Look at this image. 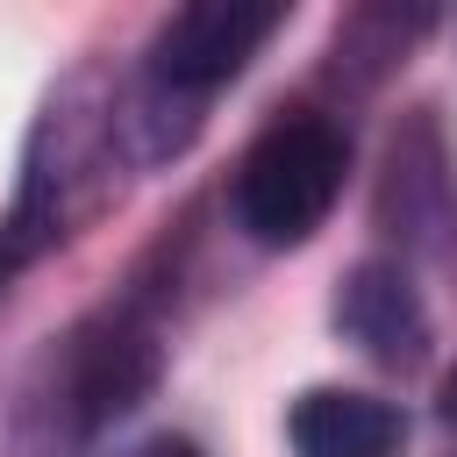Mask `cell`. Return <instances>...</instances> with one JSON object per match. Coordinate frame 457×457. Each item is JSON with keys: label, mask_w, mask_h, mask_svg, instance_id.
Segmentation results:
<instances>
[{"label": "cell", "mask_w": 457, "mask_h": 457, "mask_svg": "<svg viewBox=\"0 0 457 457\" xmlns=\"http://www.w3.org/2000/svg\"><path fill=\"white\" fill-rule=\"evenodd\" d=\"M278 29H286V7H271V0H193V7L164 14L143 50V107L150 114L179 107V121L193 129L200 107L228 79H243V64Z\"/></svg>", "instance_id": "cell-2"}, {"label": "cell", "mask_w": 457, "mask_h": 457, "mask_svg": "<svg viewBox=\"0 0 457 457\" xmlns=\"http://www.w3.org/2000/svg\"><path fill=\"white\" fill-rule=\"evenodd\" d=\"M443 414H450V428H457V378L443 386Z\"/></svg>", "instance_id": "cell-8"}, {"label": "cell", "mask_w": 457, "mask_h": 457, "mask_svg": "<svg viewBox=\"0 0 457 457\" xmlns=\"http://www.w3.org/2000/svg\"><path fill=\"white\" fill-rule=\"evenodd\" d=\"M157 328L136 307H107L93 321H79L57 357H50V421L64 436H100L107 421H121L129 407H143V393L157 386Z\"/></svg>", "instance_id": "cell-3"}, {"label": "cell", "mask_w": 457, "mask_h": 457, "mask_svg": "<svg viewBox=\"0 0 457 457\" xmlns=\"http://www.w3.org/2000/svg\"><path fill=\"white\" fill-rule=\"evenodd\" d=\"M286 436L300 457H393L407 436V414L357 386H314L293 400Z\"/></svg>", "instance_id": "cell-5"}, {"label": "cell", "mask_w": 457, "mask_h": 457, "mask_svg": "<svg viewBox=\"0 0 457 457\" xmlns=\"http://www.w3.org/2000/svg\"><path fill=\"white\" fill-rule=\"evenodd\" d=\"M129 457H207L193 436H150V443H136Z\"/></svg>", "instance_id": "cell-7"}, {"label": "cell", "mask_w": 457, "mask_h": 457, "mask_svg": "<svg viewBox=\"0 0 457 457\" xmlns=\"http://www.w3.org/2000/svg\"><path fill=\"white\" fill-rule=\"evenodd\" d=\"M428 21H436L428 7H407V14H400V7H357V14L336 29V71H350L357 86L378 79L386 64H400V57L414 50V36H421Z\"/></svg>", "instance_id": "cell-6"}, {"label": "cell", "mask_w": 457, "mask_h": 457, "mask_svg": "<svg viewBox=\"0 0 457 457\" xmlns=\"http://www.w3.org/2000/svg\"><path fill=\"white\" fill-rule=\"evenodd\" d=\"M336 328L371 364H386V371H421L428 343H436L428 300H421L414 271L393 264V257H364V264L343 271V286H336Z\"/></svg>", "instance_id": "cell-4"}, {"label": "cell", "mask_w": 457, "mask_h": 457, "mask_svg": "<svg viewBox=\"0 0 457 457\" xmlns=\"http://www.w3.org/2000/svg\"><path fill=\"white\" fill-rule=\"evenodd\" d=\"M343 171H350V136L314 114V107H293L278 121L257 129V143L243 150L236 179H228V207H236V228L257 243V250H293L307 243L336 193H343Z\"/></svg>", "instance_id": "cell-1"}]
</instances>
